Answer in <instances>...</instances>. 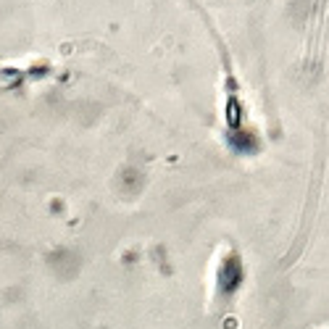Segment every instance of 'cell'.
I'll use <instances>...</instances> for the list:
<instances>
[{"label":"cell","instance_id":"obj_1","mask_svg":"<svg viewBox=\"0 0 329 329\" xmlns=\"http://www.w3.org/2000/svg\"><path fill=\"white\" fill-rule=\"evenodd\" d=\"M216 279H219V290L224 295H232L237 293V287L242 285V261L240 256H229L219 263V271H216Z\"/></svg>","mask_w":329,"mask_h":329}]
</instances>
